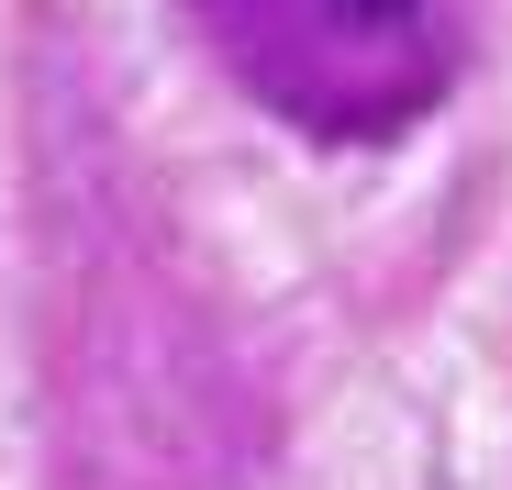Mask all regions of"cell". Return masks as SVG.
Wrapping results in <instances>:
<instances>
[{
  "mask_svg": "<svg viewBox=\"0 0 512 490\" xmlns=\"http://www.w3.org/2000/svg\"><path fill=\"white\" fill-rule=\"evenodd\" d=\"M201 45L323 145H379L423 123L468 56L446 12H368V0H223L201 12Z\"/></svg>",
  "mask_w": 512,
  "mask_h": 490,
  "instance_id": "6da1fadb",
  "label": "cell"
}]
</instances>
